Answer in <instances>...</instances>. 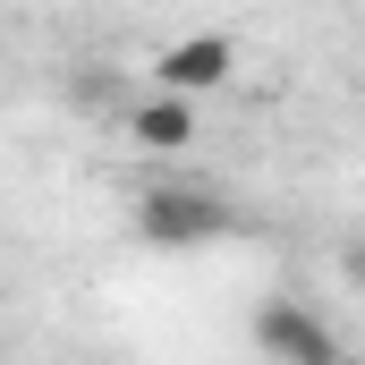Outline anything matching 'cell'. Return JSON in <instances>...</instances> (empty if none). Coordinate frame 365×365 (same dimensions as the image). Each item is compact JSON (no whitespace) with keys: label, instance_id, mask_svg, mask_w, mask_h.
<instances>
[{"label":"cell","instance_id":"1","mask_svg":"<svg viewBox=\"0 0 365 365\" xmlns=\"http://www.w3.org/2000/svg\"><path fill=\"white\" fill-rule=\"evenodd\" d=\"M230 230H238V212H230V195H212V187H145V195H136V238L162 247V255L221 247Z\"/></svg>","mask_w":365,"mask_h":365},{"label":"cell","instance_id":"2","mask_svg":"<svg viewBox=\"0 0 365 365\" xmlns=\"http://www.w3.org/2000/svg\"><path fill=\"white\" fill-rule=\"evenodd\" d=\"M255 349L272 365H349V340L314 306H297V297H264L255 306Z\"/></svg>","mask_w":365,"mask_h":365},{"label":"cell","instance_id":"3","mask_svg":"<svg viewBox=\"0 0 365 365\" xmlns=\"http://www.w3.org/2000/svg\"><path fill=\"white\" fill-rule=\"evenodd\" d=\"M230 68H238V43H230V34H187V43H170V51L153 60V93L195 102V93L230 86Z\"/></svg>","mask_w":365,"mask_h":365},{"label":"cell","instance_id":"4","mask_svg":"<svg viewBox=\"0 0 365 365\" xmlns=\"http://www.w3.org/2000/svg\"><path fill=\"white\" fill-rule=\"evenodd\" d=\"M128 145H145V153H179V145H195V102H179V93H145V102L128 110Z\"/></svg>","mask_w":365,"mask_h":365}]
</instances>
